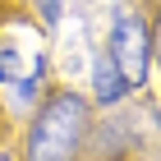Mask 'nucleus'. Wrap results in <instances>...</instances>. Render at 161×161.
I'll list each match as a JSON object with an SVG mask.
<instances>
[{"mask_svg":"<svg viewBox=\"0 0 161 161\" xmlns=\"http://www.w3.org/2000/svg\"><path fill=\"white\" fill-rule=\"evenodd\" d=\"M46 74H51V55L42 37H32V32L0 37V97L14 111H32L46 97Z\"/></svg>","mask_w":161,"mask_h":161,"instance_id":"obj_2","label":"nucleus"},{"mask_svg":"<svg viewBox=\"0 0 161 161\" xmlns=\"http://www.w3.org/2000/svg\"><path fill=\"white\" fill-rule=\"evenodd\" d=\"M64 5H69V0H32V9H37L42 28H60V19H64Z\"/></svg>","mask_w":161,"mask_h":161,"instance_id":"obj_5","label":"nucleus"},{"mask_svg":"<svg viewBox=\"0 0 161 161\" xmlns=\"http://www.w3.org/2000/svg\"><path fill=\"white\" fill-rule=\"evenodd\" d=\"M106 51L120 64V74L129 78L134 97L152 83L157 60H152V23L138 5H115L111 9V28H106Z\"/></svg>","mask_w":161,"mask_h":161,"instance_id":"obj_3","label":"nucleus"},{"mask_svg":"<svg viewBox=\"0 0 161 161\" xmlns=\"http://www.w3.org/2000/svg\"><path fill=\"white\" fill-rule=\"evenodd\" d=\"M0 161H19V157H14V152L5 147V143H0Z\"/></svg>","mask_w":161,"mask_h":161,"instance_id":"obj_7","label":"nucleus"},{"mask_svg":"<svg viewBox=\"0 0 161 161\" xmlns=\"http://www.w3.org/2000/svg\"><path fill=\"white\" fill-rule=\"evenodd\" d=\"M97 111L78 87H46L23 129V161H83Z\"/></svg>","mask_w":161,"mask_h":161,"instance_id":"obj_1","label":"nucleus"},{"mask_svg":"<svg viewBox=\"0 0 161 161\" xmlns=\"http://www.w3.org/2000/svg\"><path fill=\"white\" fill-rule=\"evenodd\" d=\"M129 97H134V87L120 74V64L111 60V51L106 46L92 51V64H87V101H92V111H120Z\"/></svg>","mask_w":161,"mask_h":161,"instance_id":"obj_4","label":"nucleus"},{"mask_svg":"<svg viewBox=\"0 0 161 161\" xmlns=\"http://www.w3.org/2000/svg\"><path fill=\"white\" fill-rule=\"evenodd\" d=\"M147 23H152V60H157V74H161V0L152 5V19H147Z\"/></svg>","mask_w":161,"mask_h":161,"instance_id":"obj_6","label":"nucleus"}]
</instances>
